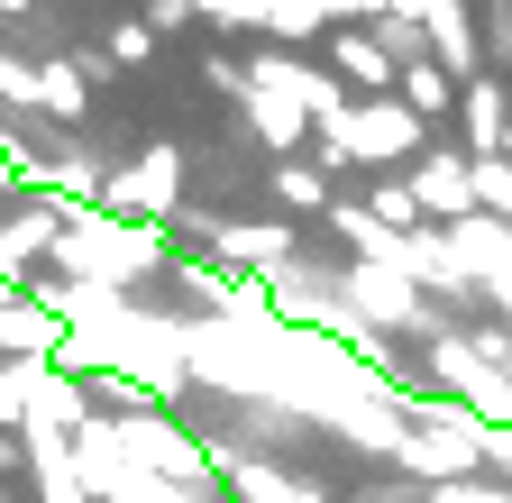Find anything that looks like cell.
<instances>
[{"mask_svg": "<svg viewBox=\"0 0 512 503\" xmlns=\"http://www.w3.org/2000/svg\"><path fill=\"white\" fill-rule=\"evenodd\" d=\"M330 65H339L348 83H366V92H384V83H403V65H394V55H384V37H366V28L330 37Z\"/></svg>", "mask_w": 512, "mask_h": 503, "instance_id": "cell-1", "label": "cell"}, {"mask_svg": "<svg viewBox=\"0 0 512 503\" xmlns=\"http://www.w3.org/2000/svg\"><path fill=\"white\" fill-rule=\"evenodd\" d=\"M165 183H174V156H147L138 174L110 183V202H128V211H165Z\"/></svg>", "mask_w": 512, "mask_h": 503, "instance_id": "cell-2", "label": "cell"}, {"mask_svg": "<svg viewBox=\"0 0 512 503\" xmlns=\"http://www.w3.org/2000/svg\"><path fill=\"white\" fill-rule=\"evenodd\" d=\"M467 147H503V92L494 83H467Z\"/></svg>", "mask_w": 512, "mask_h": 503, "instance_id": "cell-3", "label": "cell"}, {"mask_svg": "<svg viewBox=\"0 0 512 503\" xmlns=\"http://www.w3.org/2000/svg\"><path fill=\"white\" fill-rule=\"evenodd\" d=\"M403 101H412L421 119H439V110H448V101H458V92H448V74L430 65V55H412V65H403Z\"/></svg>", "mask_w": 512, "mask_h": 503, "instance_id": "cell-4", "label": "cell"}, {"mask_svg": "<svg viewBox=\"0 0 512 503\" xmlns=\"http://www.w3.org/2000/svg\"><path fill=\"white\" fill-rule=\"evenodd\" d=\"M37 101H46L55 119H83V74H74V65H37Z\"/></svg>", "mask_w": 512, "mask_h": 503, "instance_id": "cell-5", "label": "cell"}, {"mask_svg": "<svg viewBox=\"0 0 512 503\" xmlns=\"http://www.w3.org/2000/svg\"><path fill=\"white\" fill-rule=\"evenodd\" d=\"M147 55H156V28L147 19H119L110 46H101V65H147Z\"/></svg>", "mask_w": 512, "mask_h": 503, "instance_id": "cell-6", "label": "cell"}, {"mask_svg": "<svg viewBox=\"0 0 512 503\" xmlns=\"http://www.w3.org/2000/svg\"><path fill=\"white\" fill-rule=\"evenodd\" d=\"M275 193H284L293 211H320V202H330V193H320V174H311V165H284V174H275Z\"/></svg>", "mask_w": 512, "mask_h": 503, "instance_id": "cell-7", "label": "cell"}, {"mask_svg": "<svg viewBox=\"0 0 512 503\" xmlns=\"http://www.w3.org/2000/svg\"><path fill=\"white\" fill-rule=\"evenodd\" d=\"M476 202H494V211L512 220V165H485V156H476Z\"/></svg>", "mask_w": 512, "mask_h": 503, "instance_id": "cell-8", "label": "cell"}, {"mask_svg": "<svg viewBox=\"0 0 512 503\" xmlns=\"http://www.w3.org/2000/svg\"><path fill=\"white\" fill-rule=\"evenodd\" d=\"M0 10H28V0H0Z\"/></svg>", "mask_w": 512, "mask_h": 503, "instance_id": "cell-9", "label": "cell"}, {"mask_svg": "<svg viewBox=\"0 0 512 503\" xmlns=\"http://www.w3.org/2000/svg\"><path fill=\"white\" fill-rule=\"evenodd\" d=\"M0 174H10V156H0Z\"/></svg>", "mask_w": 512, "mask_h": 503, "instance_id": "cell-10", "label": "cell"}]
</instances>
